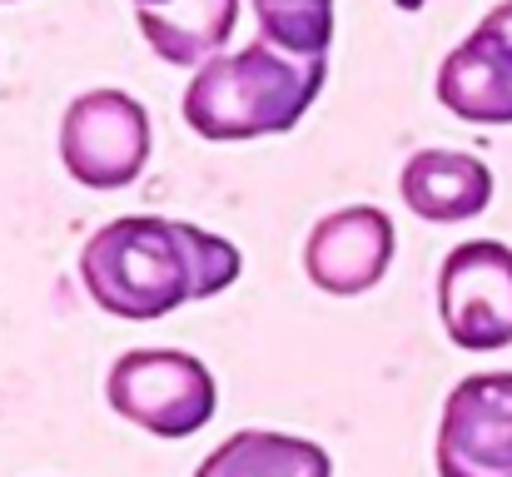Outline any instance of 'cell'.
I'll use <instances>...</instances> for the list:
<instances>
[{
  "label": "cell",
  "mask_w": 512,
  "mask_h": 477,
  "mask_svg": "<svg viewBox=\"0 0 512 477\" xmlns=\"http://www.w3.org/2000/svg\"><path fill=\"white\" fill-rule=\"evenodd\" d=\"M244 269V254L199 224L125 214L100 224L80 249V284L90 304L125 323H155L194 299L224 294Z\"/></svg>",
  "instance_id": "obj_1"
},
{
  "label": "cell",
  "mask_w": 512,
  "mask_h": 477,
  "mask_svg": "<svg viewBox=\"0 0 512 477\" xmlns=\"http://www.w3.org/2000/svg\"><path fill=\"white\" fill-rule=\"evenodd\" d=\"M324 55H294L274 40H249L234 55H214L184 90V125L199 140H264L289 135L324 90Z\"/></svg>",
  "instance_id": "obj_2"
},
{
  "label": "cell",
  "mask_w": 512,
  "mask_h": 477,
  "mask_svg": "<svg viewBox=\"0 0 512 477\" xmlns=\"http://www.w3.org/2000/svg\"><path fill=\"white\" fill-rule=\"evenodd\" d=\"M110 408L150 438H194L219 408L214 373L184 348H130L105 378Z\"/></svg>",
  "instance_id": "obj_3"
},
{
  "label": "cell",
  "mask_w": 512,
  "mask_h": 477,
  "mask_svg": "<svg viewBox=\"0 0 512 477\" xmlns=\"http://www.w3.org/2000/svg\"><path fill=\"white\" fill-rule=\"evenodd\" d=\"M60 159L85 189H125L150 159V110L125 90H85L60 120Z\"/></svg>",
  "instance_id": "obj_4"
},
{
  "label": "cell",
  "mask_w": 512,
  "mask_h": 477,
  "mask_svg": "<svg viewBox=\"0 0 512 477\" xmlns=\"http://www.w3.org/2000/svg\"><path fill=\"white\" fill-rule=\"evenodd\" d=\"M438 318L463 353L512 343V249L498 239L458 244L438 269Z\"/></svg>",
  "instance_id": "obj_5"
},
{
  "label": "cell",
  "mask_w": 512,
  "mask_h": 477,
  "mask_svg": "<svg viewBox=\"0 0 512 477\" xmlns=\"http://www.w3.org/2000/svg\"><path fill=\"white\" fill-rule=\"evenodd\" d=\"M438 477H512V373H468L438 418Z\"/></svg>",
  "instance_id": "obj_6"
},
{
  "label": "cell",
  "mask_w": 512,
  "mask_h": 477,
  "mask_svg": "<svg viewBox=\"0 0 512 477\" xmlns=\"http://www.w3.org/2000/svg\"><path fill=\"white\" fill-rule=\"evenodd\" d=\"M393 264V219L373 204H348L324 214L304 239V274L314 289L353 299L383 284Z\"/></svg>",
  "instance_id": "obj_7"
},
{
  "label": "cell",
  "mask_w": 512,
  "mask_h": 477,
  "mask_svg": "<svg viewBox=\"0 0 512 477\" xmlns=\"http://www.w3.org/2000/svg\"><path fill=\"white\" fill-rule=\"evenodd\" d=\"M438 105L468 125H512V20L488 10L438 65Z\"/></svg>",
  "instance_id": "obj_8"
},
{
  "label": "cell",
  "mask_w": 512,
  "mask_h": 477,
  "mask_svg": "<svg viewBox=\"0 0 512 477\" xmlns=\"http://www.w3.org/2000/svg\"><path fill=\"white\" fill-rule=\"evenodd\" d=\"M398 194L428 224H463L493 204V169L463 150H418L398 174Z\"/></svg>",
  "instance_id": "obj_9"
},
{
  "label": "cell",
  "mask_w": 512,
  "mask_h": 477,
  "mask_svg": "<svg viewBox=\"0 0 512 477\" xmlns=\"http://www.w3.org/2000/svg\"><path fill=\"white\" fill-rule=\"evenodd\" d=\"M140 35L150 50L170 65H204L214 60L234 25H239V0H165V5H135Z\"/></svg>",
  "instance_id": "obj_10"
},
{
  "label": "cell",
  "mask_w": 512,
  "mask_h": 477,
  "mask_svg": "<svg viewBox=\"0 0 512 477\" xmlns=\"http://www.w3.org/2000/svg\"><path fill=\"white\" fill-rule=\"evenodd\" d=\"M194 477H334V463L319 443L269 428H244L224 438Z\"/></svg>",
  "instance_id": "obj_11"
},
{
  "label": "cell",
  "mask_w": 512,
  "mask_h": 477,
  "mask_svg": "<svg viewBox=\"0 0 512 477\" xmlns=\"http://www.w3.org/2000/svg\"><path fill=\"white\" fill-rule=\"evenodd\" d=\"M259 35L294 55H329L334 40V0H249Z\"/></svg>",
  "instance_id": "obj_12"
},
{
  "label": "cell",
  "mask_w": 512,
  "mask_h": 477,
  "mask_svg": "<svg viewBox=\"0 0 512 477\" xmlns=\"http://www.w3.org/2000/svg\"><path fill=\"white\" fill-rule=\"evenodd\" d=\"M498 15H503V20H512V0H503V5H498Z\"/></svg>",
  "instance_id": "obj_13"
},
{
  "label": "cell",
  "mask_w": 512,
  "mask_h": 477,
  "mask_svg": "<svg viewBox=\"0 0 512 477\" xmlns=\"http://www.w3.org/2000/svg\"><path fill=\"white\" fill-rule=\"evenodd\" d=\"M135 5H165V0H135Z\"/></svg>",
  "instance_id": "obj_14"
},
{
  "label": "cell",
  "mask_w": 512,
  "mask_h": 477,
  "mask_svg": "<svg viewBox=\"0 0 512 477\" xmlns=\"http://www.w3.org/2000/svg\"><path fill=\"white\" fill-rule=\"evenodd\" d=\"M0 5H10V0H0Z\"/></svg>",
  "instance_id": "obj_15"
}]
</instances>
